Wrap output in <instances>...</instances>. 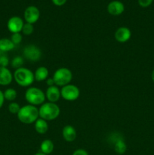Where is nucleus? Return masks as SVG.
<instances>
[{"instance_id":"obj_1","label":"nucleus","mask_w":154,"mask_h":155,"mask_svg":"<svg viewBox=\"0 0 154 155\" xmlns=\"http://www.w3.org/2000/svg\"><path fill=\"white\" fill-rule=\"evenodd\" d=\"M39 109L34 105L27 104L21 107L18 114V117L21 123L31 124L39 119Z\"/></svg>"},{"instance_id":"obj_2","label":"nucleus","mask_w":154,"mask_h":155,"mask_svg":"<svg viewBox=\"0 0 154 155\" xmlns=\"http://www.w3.org/2000/svg\"><path fill=\"white\" fill-rule=\"evenodd\" d=\"M14 79L19 86L23 87L30 86L34 82V74L30 70L25 68H20L15 71Z\"/></svg>"},{"instance_id":"obj_3","label":"nucleus","mask_w":154,"mask_h":155,"mask_svg":"<svg viewBox=\"0 0 154 155\" xmlns=\"http://www.w3.org/2000/svg\"><path fill=\"white\" fill-rule=\"evenodd\" d=\"M60 107L55 103H43L39 109V117L45 120H53L60 115Z\"/></svg>"},{"instance_id":"obj_4","label":"nucleus","mask_w":154,"mask_h":155,"mask_svg":"<svg viewBox=\"0 0 154 155\" xmlns=\"http://www.w3.org/2000/svg\"><path fill=\"white\" fill-rule=\"evenodd\" d=\"M45 95L40 89L36 87L29 88L25 92V98L30 104L39 105L42 104L45 100Z\"/></svg>"},{"instance_id":"obj_5","label":"nucleus","mask_w":154,"mask_h":155,"mask_svg":"<svg viewBox=\"0 0 154 155\" xmlns=\"http://www.w3.org/2000/svg\"><path fill=\"white\" fill-rule=\"evenodd\" d=\"M54 84L58 86H64L71 82L72 74L70 70L66 68H60L54 72L53 76Z\"/></svg>"},{"instance_id":"obj_6","label":"nucleus","mask_w":154,"mask_h":155,"mask_svg":"<svg viewBox=\"0 0 154 155\" xmlns=\"http://www.w3.org/2000/svg\"><path fill=\"white\" fill-rule=\"evenodd\" d=\"M79 89L74 85H66L60 90V95L66 101H75L79 97Z\"/></svg>"},{"instance_id":"obj_7","label":"nucleus","mask_w":154,"mask_h":155,"mask_svg":"<svg viewBox=\"0 0 154 155\" xmlns=\"http://www.w3.org/2000/svg\"><path fill=\"white\" fill-rule=\"evenodd\" d=\"M24 55L31 61H38L42 56L40 48L35 45H29L24 48Z\"/></svg>"},{"instance_id":"obj_8","label":"nucleus","mask_w":154,"mask_h":155,"mask_svg":"<svg viewBox=\"0 0 154 155\" xmlns=\"http://www.w3.org/2000/svg\"><path fill=\"white\" fill-rule=\"evenodd\" d=\"M39 17H40V12H39V8L36 6H29L26 8L25 12H24L25 21L29 24H33L36 23L39 20Z\"/></svg>"},{"instance_id":"obj_9","label":"nucleus","mask_w":154,"mask_h":155,"mask_svg":"<svg viewBox=\"0 0 154 155\" xmlns=\"http://www.w3.org/2000/svg\"><path fill=\"white\" fill-rule=\"evenodd\" d=\"M24 24V23L22 18L18 16H14L8 20L7 27L9 31L12 33H17L22 31Z\"/></svg>"},{"instance_id":"obj_10","label":"nucleus","mask_w":154,"mask_h":155,"mask_svg":"<svg viewBox=\"0 0 154 155\" xmlns=\"http://www.w3.org/2000/svg\"><path fill=\"white\" fill-rule=\"evenodd\" d=\"M125 10V6L123 3L119 1H113L109 3L107 5V11L110 15L113 16H118L120 15L121 14L123 13Z\"/></svg>"},{"instance_id":"obj_11","label":"nucleus","mask_w":154,"mask_h":155,"mask_svg":"<svg viewBox=\"0 0 154 155\" xmlns=\"http://www.w3.org/2000/svg\"><path fill=\"white\" fill-rule=\"evenodd\" d=\"M131 36V30L128 27H119V29H117L116 33H115V38H116V39L118 42H122V43L129 40Z\"/></svg>"},{"instance_id":"obj_12","label":"nucleus","mask_w":154,"mask_h":155,"mask_svg":"<svg viewBox=\"0 0 154 155\" xmlns=\"http://www.w3.org/2000/svg\"><path fill=\"white\" fill-rule=\"evenodd\" d=\"M13 80V75L10 70L5 67H0V85L8 86Z\"/></svg>"},{"instance_id":"obj_13","label":"nucleus","mask_w":154,"mask_h":155,"mask_svg":"<svg viewBox=\"0 0 154 155\" xmlns=\"http://www.w3.org/2000/svg\"><path fill=\"white\" fill-rule=\"evenodd\" d=\"M60 96L61 95H60V89L56 86H49L45 92V97L49 101V102H56L58 101Z\"/></svg>"},{"instance_id":"obj_14","label":"nucleus","mask_w":154,"mask_h":155,"mask_svg":"<svg viewBox=\"0 0 154 155\" xmlns=\"http://www.w3.org/2000/svg\"><path fill=\"white\" fill-rule=\"evenodd\" d=\"M62 135L66 142H73L77 136L76 131L72 126L66 125L65 126L62 130Z\"/></svg>"},{"instance_id":"obj_15","label":"nucleus","mask_w":154,"mask_h":155,"mask_svg":"<svg viewBox=\"0 0 154 155\" xmlns=\"http://www.w3.org/2000/svg\"><path fill=\"white\" fill-rule=\"evenodd\" d=\"M35 130L39 134H45L48 130V125L46 120L39 118L35 122Z\"/></svg>"},{"instance_id":"obj_16","label":"nucleus","mask_w":154,"mask_h":155,"mask_svg":"<svg viewBox=\"0 0 154 155\" xmlns=\"http://www.w3.org/2000/svg\"><path fill=\"white\" fill-rule=\"evenodd\" d=\"M35 80L36 81H44L47 80L48 77V70L45 67H39L37 68L34 74Z\"/></svg>"},{"instance_id":"obj_17","label":"nucleus","mask_w":154,"mask_h":155,"mask_svg":"<svg viewBox=\"0 0 154 155\" xmlns=\"http://www.w3.org/2000/svg\"><path fill=\"white\" fill-rule=\"evenodd\" d=\"M15 45L11 39L7 38L0 39V51L3 52H7L14 49Z\"/></svg>"},{"instance_id":"obj_18","label":"nucleus","mask_w":154,"mask_h":155,"mask_svg":"<svg viewBox=\"0 0 154 155\" xmlns=\"http://www.w3.org/2000/svg\"><path fill=\"white\" fill-rule=\"evenodd\" d=\"M114 149L117 154H123L126 151L127 146L124 139L122 138H118L114 143Z\"/></svg>"},{"instance_id":"obj_19","label":"nucleus","mask_w":154,"mask_h":155,"mask_svg":"<svg viewBox=\"0 0 154 155\" xmlns=\"http://www.w3.org/2000/svg\"><path fill=\"white\" fill-rule=\"evenodd\" d=\"M40 148L42 153L48 155L51 154L54 150V143L52 142V141L49 140V139L44 140L41 144Z\"/></svg>"},{"instance_id":"obj_20","label":"nucleus","mask_w":154,"mask_h":155,"mask_svg":"<svg viewBox=\"0 0 154 155\" xmlns=\"http://www.w3.org/2000/svg\"><path fill=\"white\" fill-rule=\"evenodd\" d=\"M3 93H4L5 99L8 100V101H14L17 98L16 90L12 89V88H9V89H6Z\"/></svg>"},{"instance_id":"obj_21","label":"nucleus","mask_w":154,"mask_h":155,"mask_svg":"<svg viewBox=\"0 0 154 155\" xmlns=\"http://www.w3.org/2000/svg\"><path fill=\"white\" fill-rule=\"evenodd\" d=\"M24 59H23V58L21 57V56H17V57H15L12 60L11 65L13 68L18 69V68H22L21 66L24 64Z\"/></svg>"},{"instance_id":"obj_22","label":"nucleus","mask_w":154,"mask_h":155,"mask_svg":"<svg viewBox=\"0 0 154 155\" xmlns=\"http://www.w3.org/2000/svg\"><path fill=\"white\" fill-rule=\"evenodd\" d=\"M33 30H34V27H33V24L26 23V24H24V27H23L21 32L26 36H29V35H31L33 33Z\"/></svg>"},{"instance_id":"obj_23","label":"nucleus","mask_w":154,"mask_h":155,"mask_svg":"<svg viewBox=\"0 0 154 155\" xmlns=\"http://www.w3.org/2000/svg\"><path fill=\"white\" fill-rule=\"evenodd\" d=\"M9 59L8 56L5 54V52L0 51V67H6L8 65Z\"/></svg>"},{"instance_id":"obj_24","label":"nucleus","mask_w":154,"mask_h":155,"mask_svg":"<svg viewBox=\"0 0 154 155\" xmlns=\"http://www.w3.org/2000/svg\"><path fill=\"white\" fill-rule=\"evenodd\" d=\"M20 109H21V107H20V105L18 104V103L12 102L9 104L8 110L10 113L13 114H18Z\"/></svg>"},{"instance_id":"obj_25","label":"nucleus","mask_w":154,"mask_h":155,"mask_svg":"<svg viewBox=\"0 0 154 155\" xmlns=\"http://www.w3.org/2000/svg\"><path fill=\"white\" fill-rule=\"evenodd\" d=\"M11 40L12 41L14 45H18L22 41V35L20 33H13L11 36Z\"/></svg>"},{"instance_id":"obj_26","label":"nucleus","mask_w":154,"mask_h":155,"mask_svg":"<svg viewBox=\"0 0 154 155\" xmlns=\"http://www.w3.org/2000/svg\"><path fill=\"white\" fill-rule=\"evenodd\" d=\"M153 0H138L139 5L143 8H146L152 4Z\"/></svg>"},{"instance_id":"obj_27","label":"nucleus","mask_w":154,"mask_h":155,"mask_svg":"<svg viewBox=\"0 0 154 155\" xmlns=\"http://www.w3.org/2000/svg\"><path fill=\"white\" fill-rule=\"evenodd\" d=\"M72 155H88L87 151L84 149H78L74 151Z\"/></svg>"},{"instance_id":"obj_28","label":"nucleus","mask_w":154,"mask_h":155,"mask_svg":"<svg viewBox=\"0 0 154 155\" xmlns=\"http://www.w3.org/2000/svg\"><path fill=\"white\" fill-rule=\"evenodd\" d=\"M51 1L57 6H61L66 2V0H51Z\"/></svg>"},{"instance_id":"obj_29","label":"nucleus","mask_w":154,"mask_h":155,"mask_svg":"<svg viewBox=\"0 0 154 155\" xmlns=\"http://www.w3.org/2000/svg\"><path fill=\"white\" fill-rule=\"evenodd\" d=\"M5 101V97H4V93L0 90V108L2 107L3 104H4Z\"/></svg>"},{"instance_id":"obj_30","label":"nucleus","mask_w":154,"mask_h":155,"mask_svg":"<svg viewBox=\"0 0 154 155\" xmlns=\"http://www.w3.org/2000/svg\"><path fill=\"white\" fill-rule=\"evenodd\" d=\"M46 83H47V85H48V86H54V80H53V78L47 79Z\"/></svg>"},{"instance_id":"obj_31","label":"nucleus","mask_w":154,"mask_h":155,"mask_svg":"<svg viewBox=\"0 0 154 155\" xmlns=\"http://www.w3.org/2000/svg\"><path fill=\"white\" fill-rule=\"evenodd\" d=\"M152 81L154 82V70L152 73Z\"/></svg>"},{"instance_id":"obj_32","label":"nucleus","mask_w":154,"mask_h":155,"mask_svg":"<svg viewBox=\"0 0 154 155\" xmlns=\"http://www.w3.org/2000/svg\"><path fill=\"white\" fill-rule=\"evenodd\" d=\"M34 155H47V154H43V153H37V154H34Z\"/></svg>"}]
</instances>
